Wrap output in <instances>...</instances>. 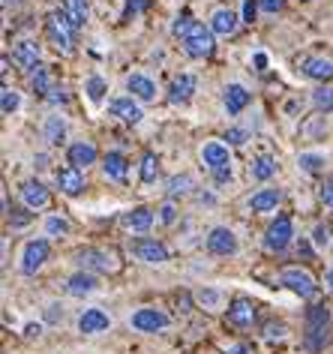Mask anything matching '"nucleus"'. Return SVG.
Here are the masks:
<instances>
[{"label":"nucleus","mask_w":333,"mask_h":354,"mask_svg":"<svg viewBox=\"0 0 333 354\" xmlns=\"http://www.w3.org/2000/svg\"><path fill=\"white\" fill-rule=\"evenodd\" d=\"M183 42V51H187L189 57H210V51H213V33L210 28H204L201 21H196L192 28L180 37Z\"/></svg>","instance_id":"obj_1"},{"label":"nucleus","mask_w":333,"mask_h":354,"mask_svg":"<svg viewBox=\"0 0 333 354\" xmlns=\"http://www.w3.org/2000/svg\"><path fill=\"white\" fill-rule=\"evenodd\" d=\"M46 30H48V39L55 42L57 51H64V55H73V33H75V28L66 21L64 10H57V12L48 15V19H46Z\"/></svg>","instance_id":"obj_2"},{"label":"nucleus","mask_w":333,"mask_h":354,"mask_svg":"<svg viewBox=\"0 0 333 354\" xmlns=\"http://www.w3.org/2000/svg\"><path fill=\"white\" fill-rule=\"evenodd\" d=\"M279 279H283V286H288L294 291V295H301V297H315V291H318V286H315V279L310 277L306 270L301 268H285L283 273H279Z\"/></svg>","instance_id":"obj_3"},{"label":"nucleus","mask_w":333,"mask_h":354,"mask_svg":"<svg viewBox=\"0 0 333 354\" xmlns=\"http://www.w3.org/2000/svg\"><path fill=\"white\" fill-rule=\"evenodd\" d=\"M129 250H133L135 259H142V261H147V264L169 261V250H165L160 241H151V237H135V241L129 243Z\"/></svg>","instance_id":"obj_4"},{"label":"nucleus","mask_w":333,"mask_h":354,"mask_svg":"<svg viewBox=\"0 0 333 354\" xmlns=\"http://www.w3.org/2000/svg\"><path fill=\"white\" fill-rule=\"evenodd\" d=\"M256 315H258V309L252 300L247 297H238L234 304L229 306V315H225V322H229L231 327H238V330H247V327L256 324Z\"/></svg>","instance_id":"obj_5"},{"label":"nucleus","mask_w":333,"mask_h":354,"mask_svg":"<svg viewBox=\"0 0 333 354\" xmlns=\"http://www.w3.org/2000/svg\"><path fill=\"white\" fill-rule=\"evenodd\" d=\"M129 324L135 327V330H142V333H160L169 327V315L160 313V309H138V313L129 318Z\"/></svg>","instance_id":"obj_6"},{"label":"nucleus","mask_w":333,"mask_h":354,"mask_svg":"<svg viewBox=\"0 0 333 354\" xmlns=\"http://www.w3.org/2000/svg\"><path fill=\"white\" fill-rule=\"evenodd\" d=\"M292 234H294V225H292V219L288 216H279L276 223H270L267 228V234H265V246L270 252H279V250H285L288 241H292Z\"/></svg>","instance_id":"obj_7"},{"label":"nucleus","mask_w":333,"mask_h":354,"mask_svg":"<svg viewBox=\"0 0 333 354\" xmlns=\"http://www.w3.org/2000/svg\"><path fill=\"white\" fill-rule=\"evenodd\" d=\"M78 264L87 268V270H99V273L117 270L115 252H105V250H82V252H78Z\"/></svg>","instance_id":"obj_8"},{"label":"nucleus","mask_w":333,"mask_h":354,"mask_svg":"<svg viewBox=\"0 0 333 354\" xmlns=\"http://www.w3.org/2000/svg\"><path fill=\"white\" fill-rule=\"evenodd\" d=\"M12 60L19 64L24 73H39V46L33 39H24V42H19V46L12 48Z\"/></svg>","instance_id":"obj_9"},{"label":"nucleus","mask_w":333,"mask_h":354,"mask_svg":"<svg viewBox=\"0 0 333 354\" xmlns=\"http://www.w3.org/2000/svg\"><path fill=\"white\" fill-rule=\"evenodd\" d=\"M207 250L213 255H234L238 252V237L231 228H213L207 234Z\"/></svg>","instance_id":"obj_10"},{"label":"nucleus","mask_w":333,"mask_h":354,"mask_svg":"<svg viewBox=\"0 0 333 354\" xmlns=\"http://www.w3.org/2000/svg\"><path fill=\"white\" fill-rule=\"evenodd\" d=\"M48 259V241H30L24 246V255H21V270L24 273H37L42 264Z\"/></svg>","instance_id":"obj_11"},{"label":"nucleus","mask_w":333,"mask_h":354,"mask_svg":"<svg viewBox=\"0 0 333 354\" xmlns=\"http://www.w3.org/2000/svg\"><path fill=\"white\" fill-rule=\"evenodd\" d=\"M301 73L315 78V82H327V78H333V57H324V55L303 57L301 60Z\"/></svg>","instance_id":"obj_12"},{"label":"nucleus","mask_w":333,"mask_h":354,"mask_svg":"<svg viewBox=\"0 0 333 354\" xmlns=\"http://www.w3.org/2000/svg\"><path fill=\"white\" fill-rule=\"evenodd\" d=\"M192 93H196V75L183 73V75L174 78L171 87H169V102L171 105H183V102H189Z\"/></svg>","instance_id":"obj_13"},{"label":"nucleus","mask_w":333,"mask_h":354,"mask_svg":"<svg viewBox=\"0 0 333 354\" xmlns=\"http://www.w3.org/2000/svg\"><path fill=\"white\" fill-rule=\"evenodd\" d=\"M21 198H24V205H28L30 210H42V207H48V189L42 187L39 180H28V183H21Z\"/></svg>","instance_id":"obj_14"},{"label":"nucleus","mask_w":333,"mask_h":354,"mask_svg":"<svg viewBox=\"0 0 333 354\" xmlns=\"http://www.w3.org/2000/svg\"><path fill=\"white\" fill-rule=\"evenodd\" d=\"M57 187H60V192H66V196H82L87 183L78 168H57Z\"/></svg>","instance_id":"obj_15"},{"label":"nucleus","mask_w":333,"mask_h":354,"mask_svg":"<svg viewBox=\"0 0 333 354\" xmlns=\"http://www.w3.org/2000/svg\"><path fill=\"white\" fill-rule=\"evenodd\" d=\"M108 315L102 313V309H84L82 318H78V330L82 333H102L108 330Z\"/></svg>","instance_id":"obj_16"},{"label":"nucleus","mask_w":333,"mask_h":354,"mask_svg":"<svg viewBox=\"0 0 333 354\" xmlns=\"http://www.w3.org/2000/svg\"><path fill=\"white\" fill-rule=\"evenodd\" d=\"M129 232H135V234H144L147 228L153 225V210L151 207H135V210H129V214H124V219H120Z\"/></svg>","instance_id":"obj_17"},{"label":"nucleus","mask_w":333,"mask_h":354,"mask_svg":"<svg viewBox=\"0 0 333 354\" xmlns=\"http://www.w3.org/2000/svg\"><path fill=\"white\" fill-rule=\"evenodd\" d=\"M249 91L243 84H229L225 87V109H229V114H240L243 109L249 105Z\"/></svg>","instance_id":"obj_18"},{"label":"nucleus","mask_w":333,"mask_h":354,"mask_svg":"<svg viewBox=\"0 0 333 354\" xmlns=\"http://www.w3.org/2000/svg\"><path fill=\"white\" fill-rule=\"evenodd\" d=\"M96 147L91 145V141H78V145L69 147V162H73V168H87L96 162Z\"/></svg>","instance_id":"obj_19"},{"label":"nucleus","mask_w":333,"mask_h":354,"mask_svg":"<svg viewBox=\"0 0 333 354\" xmlns=\"http://www.w3.org/2000/svg\"><path fill=\"white\" fill-rule=\"evenodd\" d=\"M210 30L219 33V37H231V33L238 30V15L231 10H216L213 19H210Z\"/></svg>","instance_id":"obj_20"},{"label":"nucleus","mask_w":333,"mask_h":354,"mask_svg":"<svg viewBox=\"0 0 333 354\" xmlns=\"http://www.w3.org/2000/svg\"><path fill=\"white\" fill-rule=\"evenodd\" d=\"M108 114H115V118L126 120V123H138V120H142V109H138L133 100H111L108 102Z\"/></svg>","instance_id":"obj_21"},{"label":"nucleus","mask_w":333,"mask_h":354,"mask_svg":"<svg viewBox=\"0 0 333 354\" xmlns=\"http://www.w3.org/2000/svg\"><path fill=\"white\" fill-rule=\"evenodd\" d=\"M201 159H204V165L210 171L219 165H229V147L219 145V141H210V145H204V150H201Z\"/></svg>","instance_id":"obj_22"},{"label":"nucleus","mask_w":333,"mask_h":354,"mask_svg":"<svg viewBox=\"0 0 333 354\" xmlns=\"http://www.w3.org/2000/svg\"><path fill=\"white\" fill-rule=\"evenodd\" d=\"M279 201H283V192L279 189H261L249 198V207L256 210V214H267V210H274Z\"/></svg>","instance_id":"obj_23"},{"label":"nucleus","mask_w":333,"mask_h":354,"mask_svg":"<svg viewBox=\"0 0 333 354\" xmlns=\"http://www.w3.org/2000/svg\"><path fill=\"white\" fill-rule=\"evenodd\" d=\"M96 286H99V282H96L93 273H75V277L66 282V291L73 297H84V295H91V291H96Z\"/></svg>","instance_id":"obj_24"},{"label":"nucleus","mask_w":333,"mask_h":354,"mask_svg":"<svg viewBox=\"0 0 333 354\" xmlns=\"http://www.w3.org/2000/svg\"><path fill=\"white\" fill-rule=\"evenodd\" d=\"M126 87L133 91V96H138V100H144V102H151L153 96H156V87H153V82L147 75H129V82H126Z\"/></svg>","instance_id":"obj_25"},{"label":"nucleus","mask_w":333,"mask_h":354,"mask_svg":"<svg viewBox=\"0 0 333 354\" xmlns=\"http://www.w3.org/2000/svg\"><path fill=\"white\" fill-rule=\"evenodd\" d=\"M126 168H129V162L124 159V153H108L102 159V171H105V177H111V180H124Z\"/></svg>","instance_id":"obj_26"},{"label":"nucleus","mask_w":333,"mask_h":354,"mask_svg":"<svg viewBox=\"0 0 333 354\" xmlns=\"http://www.w3.org/2000/svg\"><path fill=\"white\" fill-rule=\"evenodd\" d=\"M64 15H66V21L73 24V28H84V21H87V3L84 0H64Z\"/></svg>","instance_id":"obj_27"},{"label":"nucleus","mask_w":333,"mask_h":354,"mask_svg":"<svg viewBox=\"0 0 333 354\" xmlns=\"http://www.w3.org/2000/svg\"><path fill=\"white\" fill-rule=\"evenodd\" d=\"M330 324V309L327 306H310L306 309V333L310 330H327Z\"/></svg>","instance_id":"obj_28"},{"label":"nucleus","mask_w":333,"mask_h":354,"mask_svg":"<svg viewBox=\"0 0 333 354\" xmlns=\"http://www.w3.org/2000/svg\"><path fill=\"white\" fill-rule=\"evenodd\" d=\"M46 138L51 141V145H64L66 138V123L60 114H51V118L46 120Z\"/></svg>","instance_id":"obj_29"},{"label":"nucleus","mask_w":333,"mask_h":354,"mask_svg":"<svg viewBox=\"0 0 333 354\" xmlns=\"http://www.w3.org/2000/svg\"><path fill=\"white\" fill-rule=\"evenodd\" d=\"M252 177L256 180H267V177H274L276 174V159L274 156H258V159H252Z\"/></svg>","instance_id":"obj_30"},{"label":"nucleus","mask_w":333,"mask_h":354,"mask_svg":"<svg viewBox=\"0 0 333 354\" xmlns=\"http://www.w3.org/2000/svg\"><path fill=\"white\" fill-rule=\"evenodd\" d=\"M312 105L318 111H324V114L333 111V87H321V91H315L312 93Z\"/></svg>","instance_id":"obj_31"},{"label":"nucleus","mask_w":333,"mask_h":354,"mask_svg":"<svg viewBox=\"0 0 333 354\" xmlns=\"http://www.w3.org/2000/svg\"><path fill=\"white\" fill-rule=\"evenodd\" d=\"M156 174H160L156 156H153V153H147V156L142 159V180H144V183H153V180H156Z\"/></svg>","instance_id":"obj_32"},{"label":"nucleus","mask_w":333,"mask_h":354,"mask_svg":"<svg viewBox=\"0 0 333 354\" xmlns=\"http://www.w3.org/2000/svg\"><path fill=\"white\" fill-rule=\"evenodd\" d=\"M189 187H192V177L189 174L171 177V180H169V196H183V192H189Z\"/></svg>","instance_id":"obj_33"},{"label":"nucleus","mask_w":333,"mask_h":354,"mask_svg":"<svg viewBox=\"0 0 333 354\" xmlns=\"http://www.w3.org/2000/svg\"><path fill=\"white\" fill-rule=\"evenodd\" d=\"M19 105H21L19 93L10 91V87H3V96H0V109H3V114H12L15 109H19Z\"/></svg>","instance_id":"obj_34"},{"label":"nucleus","mask_w":333,"mask_h":354,"mask_svg":"<svg viewBox=\"0 0 333 354\" xmlns=\"http://www.w3.org/2000/svg\"><path fill=\"white\" fill-rule=\"evenodd\" d=\"M46 232L51 237H64V234H69V223H66V219H60V216H51L46 223Z\"/></svg>","instance_id":"obj_35"},{"label":"nucleus","mask_w":333,"mask_h":354,"mask_svg":"<svg viewBox=\"0 0 333 354\" xmlns=\"http://www.w3.org/2000/svg\"><path fill=\"white\" fill-rule=\"evenodd\" d=\"M297 162H301L303 171H318V168L324 165V156H318V153H301Z\"/></svg>","instance_id":"obj_36"},{"label":"nucleus","mask_w":333,"mask_h":354,"mask_svg":"<svg viewBox=\"0 0 333 354\" xmlns=\"http://www.w3.org/2000/svg\"><path fill=\"white\" fill-rule=\"evenodd\" d=\"M198 300L204 304L207 309H216L219 304H222V295L219 291H213V288H204V291H198Z\"/></svg>","instance_id":"obj_37"},{"label":"nucleus","mask_w":333,"mask_h":354,"mask_svg":"<svg viewBox=\"0 0 333 354\" xmlns=\"http://www.w3.org/2000/svg\"><path fill=\"white\" fill-rule=\"evenodd\" d=\"M87 96H91V100L93 102H99L102 100V96H105V82H102V78H91V82H87Z\"/></svg>","instance_id":"obj_38"},{"label":"nucleus","mask_w":333,"mask_h":354,"mask_svg":"<svg viewBox=\"0 0 333 354\" xmlns=\"http://www.w3.org/2000/svg\"><path fill=\"white\" fill-rule=\"evenodd\" d=\"M192 24H196V21H192V15H189V12H183V15H180V19H178V21H174V24H171V33H174V37H178V39H180V37H183V33H187V30L192 28Z\"/></svg>","instance_id":"obj_39"},{"label":"nucleus","mask_w":333,"mask_h":354,"mask_svg":"<svg viewBox=\"0 0 333 354\" xmlns=\"http://www.w3.org/2000/svg\"><path fill=\"white\" fill-rule=\"evenodd\" d=\"M33 91H37V93H48V91H51V84H48V73H46V69L33 73Z\"/></svg>","instance_id":"obj_40"},{"label":"nucleus","mask_w":333,"mask_h":354,"mask_svg":"<svg viewBox=\"0 0 333 354\" xmlns=\"http://www.w3.org/2000/svg\"><path fill=\"white\" fill-rule=\"evenodd\" d=\"M147 6H151V0H126V19H129V15L144 12Z\"/></svg>","instance_id":"obj_41"},{"label":"nucleus","mask_w":333,"mask_h":354,"mask_svg":"<svg viewBox=\"0 0 333 354\" xmlns=\"http://www.w3.org/2000/svg\"><path fill=\"white\" fill-rule=\"evenodd\" d=\"M318 198L324 201L327 207H333V180H324L321 189H318Z\"/></svg>","instance_id":"obj_42"},{"label":"nucleus","mask_w":333,"mask_h":354,"mask_svg":"<svg viewBox=\"0 0 333 354\" xmlns=\"http://www.w3.org/2000/svg\"><path fill=\"white\" fill-rule=\"evenodd\" d=\"M160 219H162L165 225H171L174 219H178V210H174V205H162L160 207Z\"/></svg>","instance_id":"obj_43"},{"label":"nucleus","mask_w":333,"mask_h":354,"mask_svg":"<svg viewBox=\"0 0 333 354\" xmlns=\"http://www.w3.org/2000/svg\"><path fill=\"white\" fill-rule=\"evenodd\" d=\"M46 100H48L51 105H64V102H66V93L60 91V87H51V91L46 93Z\"/></svg>","instance_id":"obj_44"},{"label":"nucleus","mask_w":333,"mask_h":354,"mask_svg":"<svg viewBox=\"0 0 333 354\" xmlns=\"http://www.w3.org/2000/svg\"><path fill=\"white\" fill-rule=\"evenodd\" d=\"M213 180H216V183H229V180H231V168H229V165L213 168Z\"/></svg>","instance_id":"obj_45"},{"label":"nucleus","mask_w":333,"mask_h":354,"mask_svg":"<svg viewBox=\"0 0 333 354\" xmlns=\"http://www.w3.org/2000/svg\"><path fill=\"white\" fill-rule=\"evenodd\" d=\"M258 6H261L265 12H279V10L285 6V0H258Z\"/></svg>","instance_id":"obj_46"},{"label":"nucleus","mask_w":333,"mask_h":354,"mask_svg":"<svg viewBox=\"0 0 333 354\" xmlns=\"http://www.w3.org/2000/svg\"><path fill=\"white\" fill-rule=\"evenodd\" d=\"M315 243H318V246H327V243H330V228H327V225H318V228H315Z\"/></svg>","instance_id":"obj_47"},{"label":"nucleus","mask_w":333,"mask_h":354,"mask_svg":"<svg viewBox=\"0 0 333 354\" xmlns=\"http://www.w3.org/2000/svg\"><path fill=\"white\" fill-rule=\"evenodd\" d=\"M256 12H258V3L256 0H247L243 3V21H256Z\"/></svg>","instance_id":"obj_48"},{"label":"nucleus","mask_w":333,"mask_h":354,"mask_svg":"<svg viewBox=\"0 0 333 354\" xmlns=\"http://www.w3.org/2000/svg\"><path fill=\"white\" fill-rule=\"evenodd\" d=\"M225 138H229V145H243V141H247V132L243 129H229L225 132Z\"/></svg>","instance_id":"obj_49"},{"label":"nucleus","mask_w":333,"mask_h":354,"mask_svg":"<svg viewBox=\"0 0 333 354\" xmlns=\"http://www.w3.org/2000/svg\"><path fill=\"white\" fill-rule=\"evenodd\" d=\"M267 339H274V336H285V324H279V322H270L267 324V330H265Z\"/></svg>","instance_id":"obj_50"},{"label":"nucleus","mask_w":333,"mask_h":354,"mask_svg":"<svg viewBox=\"0 0 333 354\" xmlns=\"http://www.w3.org/2000/svg\"><path fill=\"white\" fill-rule=\"evenodd\" d=\"M267 66V57L265 55H256V69H265Z\"/></svg>","instance_id":"obj_51"},{"label":"nucleus","mask_w":333,"mask_h":354,"mask_svg":"<svg viewBox=\"0 0 333 354\" xmlns=\"http://www.w3.org/2000/svg\"><path fill=\"white\" fill-rule=\"evenodd\" d=\"M28 336H39V324H28Z\"/></svg>","instance_id":"obj_52"},{"label":"nucleus","mask_w":333,"mask_h":354,"mask_svg":"<svg viewBox=\"0 0 333 354\" xmlns=\"http://www.w3.org/2000/svg\"><path fill=\"white\" fill-rule=\"evenodd\" d=\"M21 0H3V6H19Z\"/></svg>","instance_id":"obj_53"},{"label":"nucleus","mask_w":333,"mask_h":354,"mask_svg":"<svg viewBox=\"0 0 333 354\" xmlns=\"http://www.w3.org/2000/svg\"><path fill=\"white\" fill-rule=\"evenodd\" d=\"M231 354H247V348H231Z\"/></svg>","instance_id":"obj_54"},{"label":"nucleus","mask_w":333,"mask_h":354,"mask_svg":"<svg viewBox=\"0 0 333 354\" xmlns=\"http://www.w3.org/2000/svg\"><path fill=\"white\" fill-rule=\"evenodd\" d=\"M327 286H330V288H333V270H330V273H327Z\"/></svg>","instance_id":"obj_55"}]
</instances>
